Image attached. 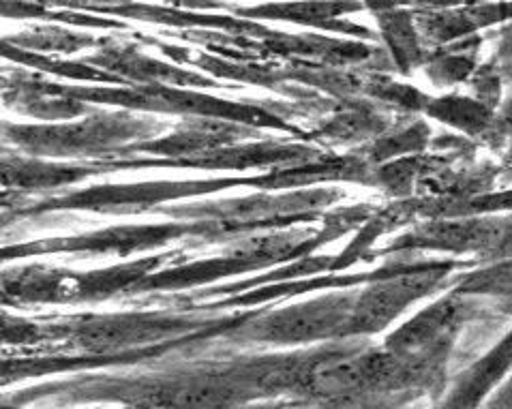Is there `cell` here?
<instances>
[{
	"label": "cell",
	"mask_w": 512,
	"mask_h": 409,
	"mask_svg": "<svg viewBox=\"0 0 512 409\" xmlns=\"http://www.w3.org/2000/svg\"><path fill=\"white\" fill-rule=\"evenodd\" d=\"M388 369L371 356H335L315 362L300 375V386L324 401H341L360 395L373 384L386 380Z\"/></svg>",
	"instance_id": "obj_1"
},
{
	"label": "cell",
	"mask_w": 512,
	"mask_h": 409,
	"mask_svg": "<svg viewBox=\"0 0 512 409\" xmlns=\"http://www.w3.org/2000/svg\"><path fill=\"white\" fill-rule=\"evenodd\" d=\"M489 409H512V399H504L502 403H495V405L489 407Z\"/></svg>",
	"instance_id": "obj_2"
}]
</instances>
